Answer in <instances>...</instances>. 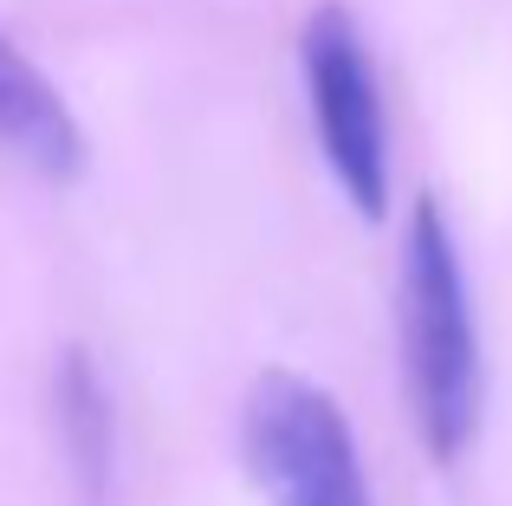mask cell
Masks as SVG:
<instances>
[{"label": "cell", "mask_w": 512, "mask_h": 506, "mask_svg": "<svg viewBox=\"0 0 512 506\" xmlns=\"http://www.w3.org/2000/svg\"><path fill=\"white\" fill-rule=\"evenodd\" d=\"M396 312H402V370H409L415 429H422L435 461H461L467 442L480 435V409H487V364H480V331L448 215L428 195L409 215Z\"/></svg>", "instance_id": "1"}, {"label": "cell", "mask_w": 512, "mask_h": 506, "mask_svg": "<svg viewBox=\"0 0 512 506\" xmlns=\"http://www.w3.org/2000/svg\"><path fill=\"white\" fill-rule=\"evenodd\" d=\"M247 474L273 506H370L344 409L299 370H266L240 409Z\"/></svg>", "instance_id": "2"}, {"label": "cell", "mask_w": 512, "mask_h": 506, "mask_svg": "<svg viewBox=\"0 0 512 506\" xmlns=\"http://www.w3.org/2000/svg\"><path fill=\"white\" fill-rule=\"evenodd\" d=\"M305 98L325 143V163L338 189L357 202V215L383 221L389 208V130H383V91H376L370 52L357 39V20L344 7H318L299 39Z\"/></svg>", "instance_id": "3"}, {"label": "cell", "mask_w": 512, "mask_h": 506, "mask_svg": "<svg viewBox=\"0 0 512 506\" xmlns=\"http://www.w3.org/2000/svg\"><path fill=\"white\" fill-rule=\"evenodd\" d=\"M0 143L52 182H72L85 169V130H78V117L65 111V98L46 85V72L7 33H0Z\"/></svg>", "instance_id": "4"}, {"label": "cell", "mask_w": 512, "mask_h": 506, "mask_svg": "<svg viewBox=\"0 0 512 506\" xmlns=\"http://www.w3.org/2000/svg\"><path fill=\"white\" fill-rule=\"evenodd\" d=\"M59 416H65V435H72L85 487H104V468H111V409H104L98 377H91V364L78 351L65 357V377H59Z\"/></svg>", "instance_id": "5"}]
</instances>
